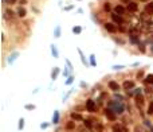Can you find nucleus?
Wrapping results in <instances>:
<instances>
[{
    "mask_svg": "<svg viewBox=\"0 0 153 132\" xmlns=\"http://www.w3.org/2000/svg\"><path fill=\"white\" fill-rule=\"evenodd\" d=\"M85 107H86V111L90 112V113H94V112H97V104H95V101L93 100H86V104H85Z\"/></svg>",
    "mask_w": 153,
    "mask_h": 132,
    "instance_id": "obj_1",
    "label": "nucleus"
},
{
    "mask_svg": "<svg viewBox=\"0 0 153 132\" xmlns=\"http://www.w3.org/2000/svg\"><path fill=\"white\" fill-rule=\"evenodd\" d=\"M104 27H105V30H106L108 32H111V34L117 32V27L114 26V23H105Z\"/></svg>",
    "mask_w": 153,
    "mask_h": 132,
    "instance_id": "obj_2",
    "label": "nucleus"
},
{
    "mask_svg": "<svg viewBox=\"0 0 153 132\" xmlns=\"http://www.w3.org/2000/svg\"><path fill=\"white\" fill-rule=\"evenodd\" d=\"M109 89L113 92H118L121 89V85L118 82H115V81H109Z\"/></svg>",
    "mask_w": 153,
    "mask_h": 132,
    "instance_id": "obj_3",
    "label": "nucleus"
},
{
    "mask_svg": "<svg viewBox=\"0 0 153 132\" xmlns=\"http://www.w3.org/2000/svg\"><path fill=\"white\" fill-rule=\"evenodd\" d=\"M105 116H106L110 121H114V120H115V115L113 113L111 109H105Z\"/></svg>",
    "mask_w": 153,
    "mask_h": 132,
    "instance_id": "obj_4",
    "label": "nucleus"
},
{
    "mask_svg": "<svg viewBox=\"0 0 153 132\" xmlns=\"http://www.w3.org/2000/svg\"><path fill=\"white\" fill-rule=\"evenodd\" d=\"M113 132H128V129L121 124H114L113 125Z\"/></svg>",
    "mask_w": 153,
    "mask_h": 132,
    "instance_id": "obj_5",
    "label": "nucleus"
},
{
    "mask_svg": "<svg viewBox=\"0 0 153 132\" xmlns=\"http://www.w3.org/2000/svg\"><path fill=\"white\" fill-rule=\"evenodd\" d=\"M114 12L117 15H120V16H122V15L126 12V10H125V7H124V6H120V4H118V6L114 8Z\"/></svg>",
    "mask_w": 153,
    "mask_h": 132,
    "instance_id": "obj_6",
    "label": "nucleus"
},
{
    "mask_svg": "<svg viewBox=\"0 0 153 132\" xmlns=\"http://www.w3.org/2000/svg\"><path fill=\"white\" fill-rule=\"evenodd\" d=\"M122 86H124V89H125V91H130V89H133V88H134V81H128V80H126L125 82H124V85H122Z\"/></svg>",
    "mask_w": 153,
    "mask_h": 132,
    "instance_id": "obj_7",
    "label": "nucleus"
},
{
    "mask_svg": "<svg viewBox=\"0 0 153 132\" xmlns=\"http://www.w3.org/2000/svg\"><path fill=\"white\" fill-rule=\"evenodd\" d=\"M126 10H128L129 12H136V11L138 10V6H137L136 3H133V1H130V3L128 4V7H126Z\"/></svg>",
    "mask_w": 153,
    "mask_h": 132,
    "instance_id": "obj_8",
    "label": "nucleus"
},
{
    "mask_svg": "<svg viewBox=\"0 0 153 132\" xmlns=\"http://www.w3.org/2000/svg\"><path fill=\"white\" fill-rule=\"evenodd\" d=\"M111 19H113V22H115V23H118V25H122V23H124V20H122V18L120 16V15H117V14H113V15H111Z\"/></svg>",
    "mask_w": 153,
    "mask_h": 132,
    "instance_id": "obj_9",
    "label": "nucleus"
},
{
    "mask_svg": "<svg viewBox=\"0 0 153 132\" xmlns=\"http://www.w3.org/2000/svg\"><path fill=\"white\" fill-rule=\"evenodd\" d=\"M70 116H71V119H73V120H76V121H81V120H82V116H81L79 113H75V112H71V113H70Z\"/></svg>",
    "mask_w": 153,
    "mask_h": 132,
    "instance_id": "obj_10",
    "label": "nucleus"
},
{
    "mask_svg": "<svg viewBox=\"0 0 153 132\" xmlns=\"http://www.w3.org/2000/svg\"><path fill=\"white\" fill-rule=\"evenodd\" d=\"M136 103H137V107H138V108H141V107H143V105H144V97H143V96H137V98H136Z\"/></svg>",
    "mask_w": 153,
    "mask_h": 132,
    "instance_id": "obj_11",
    "label": "nucleus"
},
{
    "mask_svg": "<svg viewBox=\"0 0 153 132\" xmlns=\"http://www.w3.org/2000/svg\"><path fill=\"white\" fill-rule=\"evenodd\" d=\"M26 14H27V12H26L24 8H22V7H20L19 10H17V16H19V18H24Z\"/></svg>",
    "mask_w": 153,
    "mask_h": 132,
    "instance_id": "obj_12",
    "label": "nucleus"
},
{
    "mask_svg": "<svg viewBox=\"0 0 153 132\" xmlns=\"http://www.w3.org/2000/svg\"><path fill=\"white\" fill-rule=\"evenodd\" d=\"M144 81H145V84H148V85H149V84H153V74H148Z\"/></svg>",
    "mask_w": 153,
    "mask_h": 132,
    "instance_id": "obj_13",
    "label": "nucleus"
},
{
    "mask_svg": "<svg viewBox=\"0 0 153 132\" xmlns=\"http://www.w3.org/2000/svg\"><path fill=\"white\" fill-rule=\"evenodd\" d=\"M145 11L148 12V14H150V15H153V3H150V4H148L145 7Z\"/></svg>",
    "mask_w": 153,
    "mask_h": 132,
    "instance_id": "obj_14",
    "label": "nucleus"
},
{
    "mask_svg": "<svg viewBox=\"0 0 153 132\" xmlns=\"http://www.w3.org/2000/svg\"><path fill=\"white\" fill-rule=\"evenodd\" d=\"M134 132H148L144 127H141V125H136L134 127Z\"/></svg>",
    "mask_w": 153,
    "mask_h": 132,
    "instance_id": "obj_15",
    "label": "nucleus"
},
{
    "mask_svg": "<svg viewBox=\"0 0 153 132\" xmlns=\"http://www.w3.org/2000/svg\"><path fill=\"white\" fill-rule=\"evenodd\" d=\"M75 128V123H73V121H69L66 124V129H74Z\"/></svg>",
    "mask_w": 153,
    "mask_h": 132,
    "instance_id": "obj_16",
    "label": "nucleus"
},
{
    "mask_svg": "<svg viewBox=\"0 0 153 132\" xmlns=\"http://www.w3.org/2000/svg\"><path fill=\"white\" fill-rule=\"evenodd\" d=\"M146 113H148L149 116H152V115H153V101L149 104V107H148V112H146Z\"/></svg>",
    "mask_w": 153,
    "mask_h": 132,
    "instance_id": "obj_17",
    "label": "nucleus"
},
{
    "mask_svg": "<svg viewBox=\"0 0 153 132\" xmlns=\"http://www.w3.org/2000/svg\"><path fill=\"white\" fill-rule=\"evenodd\" d=\"M83 123H85V125H86V127H87L89 129L91 128V123H90V120H83Z\"/></svg>",
    "mask_w": 153,
    "mask_h": 132,
    "instance_id": "obj_18",
    "label": "nucleus"
},
{
    "mask_svg": "<svg viewBox=\"0 0 153 132\" xmlns=\"http://www.w3.org/2000/svg\"><path fill=\"white\" fill-rule=\"evenodd\" d=\"M104 10H105V11H108V12H109V11H110V4H109V3H105Z\"/></svg>",
    "mask_w": 153,
    "mask_h": 132,
    "instance_id": "obj_19",
    "label": "nucleus"
},
{
    "mask_svg": "<svg viewBox=\"0 0 153 132\" xmlns=\"http://www.w3.org/2000/svg\"><path fill=\"white\" fill-rule=\"evenodd\" d=\"M23 127H24V120H23V119H20V121H19V129H22Z\"/></svg>",
    "mask_w": 153,
    "mask_h": 132,
    "instance_id": "obj_20",
    "label": "nucleus"
},
{
    "mask_svg": "<svg viewBox=\"0 0 153 132\" xmlns=\"http://www.w3.org/2000/svg\"><path fill=\"white\" fill-rule=\"evenodd\" d=\"M143 76H144V72H138V73H137V78H141Z\"/></svg>",
    "mask_w": 153,
    "mask_h": 132,
    "instance_id": "obj_21",
    "label": "nucleus"
},
{
    "mask_svg": "<svg viewBox=\"0 0 153 132\" xmlns=\"http://www.w3.org/2000/svg\"><path fill=\"white\" fill-rule=\"evenodd\" d=\"M73 31H74V32H76V34H79V32H81V28H79V27H76V28H74Z\"/></svg>",
    "mask_w": 153,
    "mask_h": 132,
    "instance_id": "obj_22",
    "label": "nucleus"
},
{
    "mask_svg": "<svg viewBox=\"0 0 153 132\" xmlns=\"http://www.w3.org/2000/svg\"><path fill=\"white\" fill-rule=\"evenodd\" d=\"M148 125H149V129H150V132H153V124H150V123H148Z\"/></svg>",
    "mask_w": 153,
    "mask_h": 132,
    "instance_id": "obj_23",
    "label": "nucleus"
},
{
    "mask_svg": "<svg viewBox=\"0 0 153 132\" xmlns=\"http://www.w3.org/2000/svg\"><path fill=\"white\" fill-rule=\"evenodd\" d=\"M26 108L27 109H34V105H26Z\"/></svg>",
    "mask_w": 153,
    "mask_h": 132,
    "instance_id": "obj_24",
    "label": "nucleus"
},
{
    "mask_svg": "<svg viewBox=\"0 0 153 132\" xmlns=\"http://www.w3.org/2000/svg\"><path fill=\"white\" fill-rule=\"evenodd\" d=\"M121 1H122V3H125V4H129V3H130V0H121Z\"/></svg>",
    "mask_w": 153,
    "mask_h": 132,
    "instance_id": "obj_25",
    "label": "nucleus"
},
{
    "mask_svg": "<svg viewBox=\"0 0 153 132\" xmlns=\"http://www.w3.org/2000/svg\"><path fill=\"white\" fill-rule=\"evenodd\" d=\"M91 65H95V62H94V57L91 55Z\"/></svg>",
    "mask_w": 153,
    "mask_h": 132,
    "instance_id": "obj_26",
    "label": "nucleus"
},
{
    "mask_svg": "<svg viewBox=\"0 0 153 132\" xmlns=\"http://www.w3.org/2000/svg\"><path fill=\"white\" fill-rule=\"evenodd\" d=\"M15 1H16V0H10V3H11V4H14Z\"/></svg>",
    "mask_w": 153,
    "mask_h": 132,
    "instance_id": "obj_27",
    "label": "nucleus"
},
{
    "mask_svg": "<svg viewBox=\"0 0 153 132\" xmlns=\"http://www.w3.org/2000/svg\"><path fill=\"white\" fill-rule=\"evenodd\" d=\"M141 1H148V0H141Z\"/></svg>",
    "mask_w": 153,
    "mask_h": 132,
    "instance_id": "obj_28",
    "label": "nucleus"
}]
</instances>
